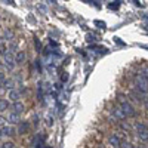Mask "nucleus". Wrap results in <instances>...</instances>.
I'll use <instances>...</instances> for the list:
<instances>
[{"instance_id":"6ab92c4d","label":"nucleus","mask_w":148,"mask_h":148,"mask_svg":"<svg viewBox=\"0 0 148 148\" xmlns=\"http://www.w3.org/2000/svg\"><path fill=\"white\" fill-rule=\"evenodd\" d=\"M6 120H8V119H5L3 116H0V127H3V125L6 123Z\"/></svg>"},{"instance_id":"f257e3e1","label":"nucleus","mask_w":148,"mask_h":148,"mask_svg":"<svg viewBox=\"0 0 148 148\" xmlns=\"http://www.w3.org/2000/svg\"><path fill=\"white\" fill-rule=\"evenodd\" d=\"M135 88H136V92L142 93V95H147L148 93V68H142L136 79H135Z\"/></svg>"},{"instance_id":"1a4fd4ad","label":"nucleus","mask_w":148,"mask_h":148,"mask_svg":"<svg viewBox=\"0 0 148 148\" xmlns=\"http://www.w3.org/2000/svg\"><path fill=\"white\" fill-rule=\"evenodd\" d=\"M15 62L16 64H24V62H25V52H24V51H18L15 53Z\"/></svg>"},{"instance_id":"dca6fc26","label":"nucleus","mask_w":148,"mask_h":148,"mask_svg":"<svg viewBox=\"0 0 148 148\" xmlns=\"http://www.w3.org/2000/svg\"><path fill=\"white\" fill-rule=\"evenodd\" d=\"M12 84H14V82H12V80H6L3 86H5L6 89H9V90H10V89H14V86H12Z\"/></svg>"},{"instance_id":"0eeeda50","label":"nucleus","mask_w":148,"mask_h":148,"mask_svg":"<svg viewBox=\"0 0 148 148\" xmlns=\"http://www.w3.org/2000/svg\"><path fill=\"white\" fill-rule=\"evenodd\" d=\"M24 104L22 102H14V105H12V113H15V114H18V116H21L22 113H24Z\"/></svg>"},{"instance_id":"a211bd4d","label":"nucleus","mask_w":148,"mask_h":148,"mask_svg":"<svg viewBox=\"0 0 148 148\" xmlns=\"http://www.w3.org/2000/svg\"><path fill=\"white\" fill-rule=\"evenodd\" d=\"M5 82H6V79H5V74L3 73H0V88L5 84Z\"/></svg>"},{"instance_id":"aec40b11","label":"nucleus","mask_w":148,"mask_h":148,"mask_svg":"<svg viewBox=\"0 0 148 148\" xmlns=\"http://www.w3.org/2000/svg\"><path fill=\"white\" fill-rule=\"evenodd\" d=\"M3 136V130H2V127H0V138Z\"/></svg>"},{"instance_id":"6e6552de","label":"nucleus","mask_w":148,"mask_h":148,"mask_svg":"<svg viewBox=\"0 0 148 148\" xmlns=\"http://www.w3.org/2000/svg\"><path fill=\"white\" fill-rule=\"evenodd\" d=\"M19 98H21V92H19L18 89H10V90H9V99H10L12 102H18Z\"/></svg>"},{"instance_id":"20e7f679","label":"nucleus","mask_w":148,"mask_h":148,"mask_svg":"<svg viewBox=\"0 0 148 148\" xmlns=\"http://www.w3.org/2000/svg\"><path fill=\"white\" fill-rule=\"evenodd\" d=\"M123 142H125V139H123V136L120 133H113V135H110V138H108V144L116 147V148H120Z\"/></svg>"},{"instance_id":"423d86ee","label":"nucleus","mask_w":148,"mask_h":148,"mask_svg":"<svg viewBox=\"0 0 148 148\" xmlns=\"http://www.w3.org/2000/svg\"><path fill=\"white\" fill-rule=\"evenodd\" d=\"M111 116H113L114 119H117V120H125V119H126V116L123 114V111H121L120 105H119V107H113V108H111Z\"/></svg>"},{"instance_id":"39448f33","label":"nucleus","mask_w":148,"mask_h":148,"mask_svg":"<svg viewBox=\"0 0 148 148\" xmlns=\"http://www.w3.org/2000/svg\"><path fill=\"white\" fill-rule=\"evenodd\" d=\"M3 61H5V67L9 68V70H14L16 62H15V55L12 52H8L5 56H3Z\"/></svg>"},{"instance_id":"ddd939ff","label":"nucleus","mask_w":148,"mask_h":148,"mask_svg":"<svg viewBox=\"0 0 148 148\" xmlns=\"http://www.w3.org/2000/svg\"><path fill=\"white\" fill-rule=\"evenodd\" d=\"M27 129H28V123H27V121H21L19 126H18V132H19V133H25Z\"/></svg>"},{"instance_id":"f3484780","label":"nucleus","mask_w":148,"mask_h":148,"mask_svg":"<svg viewBox=\"0 0 148 148\" xmlns=\"http://www.w3.org/2000/svg\"><path fill=\"white\" fill-rule=\"evenodd\" d=\"M120 148H135V147H133L130 142H126V141H125V142L121 144V147H120Z\"/></svg>"},{"instance_id":"f03ea898","label":"nucleus","mask_w":148,"mask_h":148,"mask_svg":"<svg viewBox=\"0 0 148 148\" xmlns=\"http://www.w3.org/2000/svg\"><path fill=\"white\" fill-rule=\"evenodd\" d=\"M119 101H120V108H121L123 114H125L126 117H133L135 114H136V111H135L133 105L127 99H125V96H119Z\"/></svg>"},{"instance_id":"7ed1b4c3","label":"nucleus","mask_w":148,"mask_h":148,"mask_svg":"<svg viewBox=\"0 0 148 148\" xmlns=\"http://www.w3.org/2000/svg\"><path fill=\"white\" fill-rule=\"evenodd\" d=\"M135 129H136V136L141 141L147 142L148 141V127L144 125V123H138V125L135 126Z\"/></svg>"},{"instance_id":"9d476101","label":"nucleus","mask_w":148,"mask_h":148,"mask_svg":"<svg viewBox=\"0 0 148 148\" xmlns=\"http://www.w3.org/2000/svg\"><path fill=\"white\" fill-rule=\"evenodd\" d=\"M2 130H3V136H14L15 135V127L12 126H3Z\"/></svg>"},{"instance_id":"f8f14e48","label":"nucleus","mask_w":148,"mask_h":148,"mask_svg":"<svg viewBox=\"0 0 148 148\" xmlns=\"http://www.w3.org/2000/svg\"><path fill=\"white\" fill-rule=\"evenodd\" d=\"M8 52H9V46H8V45L3 42V40H0V55L5 56Z\"/></svg>"},{"instance_id":"2eb2a0df","label":"nucleus","mask_w":148,"mask_h":148,"mask_svg":"<svg viewBox=\"0 0 148 148\" xmlns=\"http://www.w3.org/2000/svg\"><path fill=\"white\" fill-rule=\"evenodd\" d=\"M0 148H16V147H15V144H14V142L8 141V142H3L2 145H0Z\"/></svg>"},{"instance_id":"9b49d317","label":"nucleus","mask_w":148,"mask_h":148,"mask_svg":"<svg viewBox=\"0 0 148 148\" xmlns=\"http://www.w3.org/2000/svg\"><path fill=\"white\" fill-rule=\"evenodd\" d=\"M18 120H19V116L10 111L9 116H8V121H9V123H12V125H15V123H18Z\"/></svg>"},{"instance_id":"4468645a","label":"nucleus","mask_w":148,"mask_h":148,"mask_svg":"<svg viewBox=\"0 0 148 148\" xmlns=\"http://www.w3.org/2000/svg\"><path fill=\"white\" fill-rule=\"evenodd\" d=\"M9 110V101L8 99H0V111Z\"/></svg>"}]
</instances>
